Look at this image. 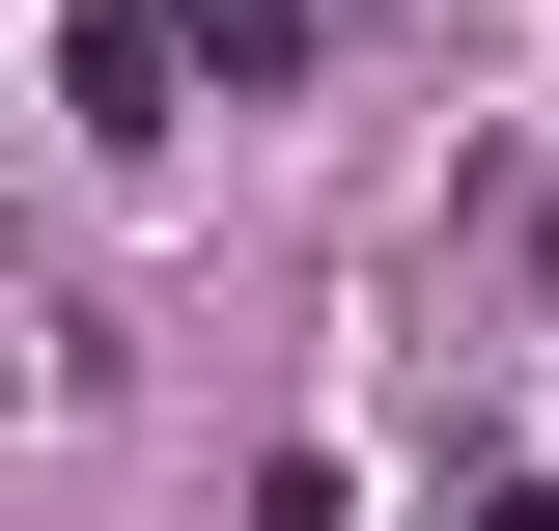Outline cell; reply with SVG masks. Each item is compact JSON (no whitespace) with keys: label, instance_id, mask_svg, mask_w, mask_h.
I'll list each match as a JSON object with an SVG mask.
<instances>
[{"label":"cell","instance_id":"1","mask_svg":"<svg viewBox=\"0 0 559 531\" xmlns=\"http://www.w3.org/2000/svg\"><path fill=\"white\" fill-rule=\"evenodd\" d=\"M57 113H84V140H168V113H197V28L84 0V28H57Z\"/></svg>","mask_w":559,"mask_h":531},{"label":"cell","instance_id":"2","mask_svg":"<svg viewBox=\"0 0 559 531\" xmlns=\"http://www.w3.org/2000/svg\"><path fill=\"white\" fill-rule=\"evenodd\" d=\"M476 531H559V475H503V504H476Z\"/></svg>","mask_w":559,"mask_h":531}]
</instances>
